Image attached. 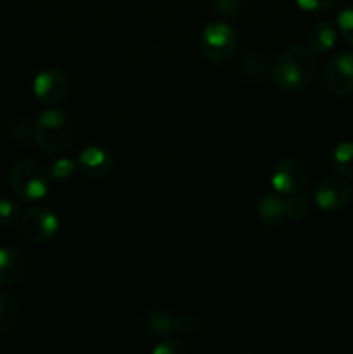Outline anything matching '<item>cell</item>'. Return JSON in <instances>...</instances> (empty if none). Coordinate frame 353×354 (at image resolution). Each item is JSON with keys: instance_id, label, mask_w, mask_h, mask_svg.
I'll return each instance as SVG.
<instances>
[{"instance_id": "2e32d148", "label": "cell", "mask_w": 353, "mask_h": 354, "mask_svg": "<svg viewBox=\"0 0 353 354\" xmlns=\"http://www.w3.org/2000/svg\"><path fill=\"white\" fill-rule=\"evenodd\" d=\"M17 318V301L14 294L0 290V334L10 330Z\"/></svg>"}, {"instance_id": "cb8c5ba5", "label": "cell", "mask_w": 353, "mask_h": 354, "mask_svg": "<svg viewBox=\"0 0 353 354\" xmlns=\"http://www.w3.org/2000/svg\"><path fill=\"white\" fill-rule=\"evenodd\" d=\"M154 354H183L185 353V346L180 341H173V339H166V341H161L154 349H152Z\"/></svg>"}, {"instance_id": "ba28073f", "label": "cell", "mask_w": 353, "mask_h": 354, "mask_svg": "<svg viewBox=\"0 0 353 354\" xmlns=\"http://www.w3.org/2000/svg\"><path fill=\"white\" fill-rule=\"evenodd\" d=\"M33 93L42 104L57 106L69 93V80L61 69L47 68L33 80Z\"/></svg>"}, {"instance_id": "44dd1931", "label": "cell", "mask_w": 353, "mask_h": 354, "mask_svg": "<svg viewBox=\"0 0 353 354\" xmlns=\"http://www.w3.org/2000/svg\"><path fill=\"white\" fill-rule=\"evenodd\" d=\"M242 0H213V10L224 17H235L241 12Z\"/></svg>"}, {"instance_id": "8992f818", "label": "cell", "mask_w": 353, "mask_h": 354, "mask_svg": "<svg viewBox=\"0 0 353 354\" xmlns=\"http://www.w3.org/2000/svg\"><path fill=\"white\" fill-rule=\"evenodd\" d=\"M144 327L154 337H163L166 334L192 335L199 330L201 325L189 315H172L165 310H152L145 315Z\"/></svg>"}, {"instance_id": "5b68a950", "label": "cell", "mask_w": 353, "mask_h": 354, "mask_svg": "<svg viewBox=\"0 0 353 354\" xmlns=\"http://www.w3.org/2000/svg\"><path fill=\"white\" fill-rule=\"evenodd\" d=\"M19 228L26 241L33 242V244H45L57 234L59 220L52 211L35 206L21 214Z\"/></svg>"}, {"instance_id": "ac0fdd59", "label": "cell", "mask_w": 353, "mask_h": 354, "mask_svg": "<svg viewBox=\"0 0 353 354\" xmlns=\"http://www.w3.org/2000/svg\"><path fill=\"white\" fill-rule=\"evenodd\" d=\"M284 207H286V216L289 220H303L308 213H310V204L305 197L301 196H291L289 199L284 201Z\"/></svg>"}, {"instance_id": "3957f363", "label": "cell", "mask_w": 353, "mask_h": 354, "mask_svg": "<svg viewBox=\"0 0 353 354\" xmlns=\"http://www.w3.org/2000/svg\"><path fill=\"white\" fill-rule=\"evenodd\" d=\"M9 182L14 194L24 203H37L48 192V173L44 166L31 159H24L14 165Z\"/></svg>"}, {"instance_id": "277c9868", "label": "cell", "mask_w": 353, "mask_h": 354, "mask_svg": "<svg viewBox=\"0 0 353 354\" xmlns=\"http://www.w3.org/2000/svg\"><path fill=\"white\" fill-rule=\"evenodd\" d=\"M239 44L237 33L227 23H211L201 35V54L215 64L225 62L232 57Z\"/></svg>"}, {"instance_id": "e0dca14e", "label": "cell", "mask_w": 353, "mask_h": 354, "mask_svg": "<svg viewBox=\"0 0 353 354\" xmlns=\"http://www.w3.org/2000/svg\"><path fill=\"white\" fill-rule=\"evenodd\" d=\"M241 69L244 75L251 76V78H258V76H263V73H265L266 59L263 55L256 54V52H251V54L242 57Z\"/></svg>"}, {"instance_id": "30bf717a", "label": "cell", "mask_w": 353, "mask_h": 354, "mask_svg": "<svg viewBox=\"0 0 353 354\" xmlns=\"http://www.w3.org/2000/svg\"><path fill=\"white\" fill-rule=\"evenodd\" d=\"M317 206L324 211H339L352 201V187L348 182L338 176H329L322 180L314 194Z\"/></svg>"}, {"instance_id": "d4e9b609", "label": "cell", "mask_w": 353, "mask_h": 354, "mask_svg": "<svg viewBox=\"0 0 353 354\" xmlns=\"http://www.w3.org/2000/svg\"><path fill=\"white\" fill-rule=\"evenodd\" d=\"M30 135H33V128H30L26 120H17L14 123V130H12V137H16L17 140H23V138H28Z\"/></svg>"}, {"instance_id": "4fadbf2b", "label": "cell", "mask_w": 353, "mask_h": 354, "mask_svg": "<svg viewBox=\"0 0 353 354\" xmlns=\"http://www.w3.org/2000/svg\"><path fill=\"white\" fill-rule=\"evenodd\" d=\"M336 38H338L336 28L329 21H320V23L314 24L308 31V48L314 54H325L336 45Z\"/></svg>"}, {"instance_id": "52a82bcc", "label": "cell", "mask_w": 353, "mask_h": 354, "mask_svg": "<svg viewBox=\"0 0 353 354\" xmlns=\"http://www.w3.org/2000/svg\"><path fill=\"white\" fill-rule=\"evenodd\" d=\"M324 85L331 95L348 97L353 93V54L341 52L329 61L324 73Z\"/></svg>"}, {"instance_id": "9a60e30c", "label": "cell", "mask_w": 353, "mask_h": 354, "mask_svg": "<svg viewBox=\"0 0 353 354\" xmlns=\"http://www.w3.org/2000/svg\"><path fill=\"white\" fill-rule=\"evenodd\" d=\"M331 166L338 175L353 178V142H343L331 154Z\"/></svg>"}, {"instance_id": "8fae6325", "label": "cell", "mask_w": 353, "mask_h": 354, "mask_svg": "<svg viewBox=\"0 0 353 354\" xmlns=\"http://www.w3.org/2000/svg\"><path fill=\"white\" fill-rule=\"evenodd\" d=\"M113 156L109 151L102 149L100 145H89L83 149L78 156V166L85 175L100 178L109 175L113 169Z\"/></svg>"}, {"instance_id": "d6986e66", "label": "cell", "mask_w": 353, "mask_h": 354, "mask_svg": "<svg viewBox=\"0 0 353 354\" xmlns=\"http://www.w3.org/2000/svg\"><path fill=\"white\" fill-rule=\"evenodd\" d=\"M19 218V204L12 199H0V227H10Z\"/></svg>"}, {"instance_id": "7402d4cb", "label": "cell", "mask_w": 353, "mask_h": 354, "mask_svg": "<svg viewBox=\"0 0 353 354\" xmlns=\"http://www.w3.org/2000/svg\"><path fill=\"white\" fill-rule=\"evenodd\" d=\"M75 169H76V165L71 161V159L61 158L57 159V161H54V165H52L51 168V173L55 180H66L75 173Z\"/></svg>"}, {"instance_id": "5bb4252c", "label": "cell", "mask_w": 353, "mask_h": 354, "mask_svg": "<svg viewBox=\"0 0 353 354\" xmlns=\"http://www.w3.org/2000/svg\"><path fill=\"white\" fill-rule=\"evenodd\" d=\"M256 213L258 218L266 225H277L284 216H286V207H284V201L279 196H269L262 197L256 206Z\"/></svg>"}, {"instance_id": "7a4b0ae2", "label": "cell", "mask_w": 353, "mask_h": 354, "mask_svg": "<svg viewBox=\"0 0 353 354\" xmlns=\"http://www.w3.org/2000/svg\"><path fill=\"white\" fill-rule=\"evenodd\" d=\"M33 137L38 147L48 154L66 151L75 138V127L68 114L57 109H47L37 118Z\"/></svg>"}, {"instance_id": "9c48e42d", "label": "cell", "mask_w": 353, "mask_h": 354, "mask_svg": "<svg viewBox=\"0 0 353 354\" xmlns=\"http://www.w3.org/2000/svg\"><path fill=\"white\" fill-rule=\"evenodd\" d=\"M273 189L284 196H294L300 192L307 183V169H305L303 162L298 159L287 158L277 162L273 168L272 180H270Z\"/></svg>"}, {"instance_id": "ffe728a7", "label": "cell", "mask_w": 353, "mask_h": 354, "mask_svg": "<svg viewBox=\"0 0 353 354\" xmlns=\"http://www.w3.org/2000/svg\"><path fill=\"white\" fill-rule=\"evenodd\" d=\"M338 28L346 44L353 47V6L346 7L338 14Z\"/></svg>"}, {"instance_id": "603a6c76", "label": "cell", "mask_w": 353, "mask_h": 354, "mask_svg": "<svg viewBox=\"0 0 353 354\" xmlns=\"http://www.w3.org/2000/svg\"><path fill=\"white\" fill-rule=\"evenodd\" d=\"M338 0H296V6L307 12H324L332 9Z\"/></svg>"}, {"instance_id": "6da1fadb", "label": "cell", "mask_w": 353, "mask_h": 354, "mask_svg": "<svg viewBox=\"0 0 353 354\" xmlns=\"http://www.w3.org/2000/svg\"><path fill=\"white\" fill-rule=\"evenodd\" d=\"M317 75L315 54L307 47H289L272 64V82L284 92L296 93L307 88Z\"/></svg>"}, {"instance_id": "7c38bea8", "label": "cell", "mask_w": 353, "mask_h": 354, "mask_svg": "<svg viewBox=\"0 0 353 354\" xmlns=\"http://www.w3.org/2000/svg\"><path fill=\"white\" fill-rule=\"evenodd\" d=\"M26 272V261L16 249L0 248V286L19 282Z\"/></svg>"}]
</instances>
